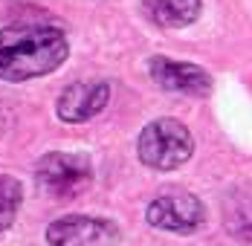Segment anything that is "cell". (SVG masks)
<instances>
[{
    "instance_id": "5b68a950",
    "label": "cell",
    "mask_w": 252,
    "mask_h": 246,
    "mask_svg": "<svg viewBox=\"0 0 252 246\" xmlns=\"http://www.w3.org/2000/svg\"><path fill=\"white\" fill-rule=\"evenodd\" d=\"M119 238L122 232L113 220L90 215H67L47 226L50 246H116Z\"/></svg>"
},
{
    "instance_id": "3957f363",
    "label": "cell",
    "mask_w": 252,
    "mask_h": 246,
    "mask_svg": "<svg viewBox=\"0 0 252 246\" xmlns=\"http://www.w3.org/2000/svg\"><path fill=\"white\" fill-rule=\"evenodd\" d=\"M38 185L55 200H70L81 194L93 183V162L87 154H67V151H52L38 159L35 165Z\"/></svg>"
},
{
    "instance_id": "ba28073f",
    "label": "cell",
    "mask_w": 252,
    "mask_h": 246,
    "mask_svg": "<svg viewBox=\"0 0 252 246\" xmlns=\"http://www.w3.org/2000/svg\"><path fill=\"white\" fill-rule=\"evenodd\" d=\"M223 226L232 238L252 244V185H235L223 197Z\"/></svg>"
},
{
    "instance_id": "6da1fadb",
    "label": "cell",
    "mask_w": 252,
    "mask_h": 246,
    "mask_svg": "<svg viewBox=\"0 0 252 246\" xmlns=\"http://www.w3.org/2000/svg\"><path fill=\"white\" fill-rule=\"evenodd\" d=\"M70 55L67 35L58 26H6L0 29V78L29 81L55 73Z\"/></svg>"
},
{
    "instance_id": "52a82bcc",
    "label": "cell",
    "mask_w": 252,
    "mask_h": 246,
    "mask_svg": "<svg viewBox=\"0 0 252 246\" xmlns=\"http://www.w3.org/2000/svg\"><path fill=\"white\" fill-rule=\"evenodd\" d=\"M148 73L162 90H171V93L206 96L212 90V75L197 64H189V61H174V58H165V55H154L148 61Z\"/></svg>"
},
{
    "instance_id": "7a4b0ae2",
    "label": "cell",
    "mask_w": 252,
    "mask_h": 246,
    "mask_svg": "<svg viewBox=\"0 0 252 246\" xmlns=\"http://www.w3.org/2000/svg\"><path fill=\"white\" fill-rule=\"evenodd\" d=\"M136 154L142 165H148L154 171H174L191 159L194 139L189 127L177 119H154L151 124L142 127L136 139Z\"/></svg>"
},
{
    "instance_id": "8992f818",
    "label": "cell",
    "mask_w": 252,
    "mask_h": 246,
    "mask_svg": "<svg viewBox=\"0 0 252 246\" xmlns=\"http://www.w3.org/2000/svg\"><path fill=\"white\" fill-rule=\"evenodd\" d=\"M110 101V84L107 81H76L70 87L61 90V96L55 101V113L61 122H90L93 116H99Z\"/></svg>"
},
{
    "instance_id": "9c48e42d",
    "label": "cell",
    "mask_w": 252,
    "mask_h": 246,
    "mask_svg": "<svg viewBox=\"0 0 252 246\" xmlns=\"http://www.w3.org/2000/svg\"><path fill=\"white\" fill-rule=\"evenodd\" d=\"M203 0H142V12L162 29H183L200 18Z\"/></svg>"
},
{
    "instance_id": "30bf717a",
    "label": "cell",
    "mask_w": 252,
    "mask_h": 246,
    "mask_svg": "<svg viewBox=\"0 0 252 246\" xmlns=\"http://www.w3.org/2000/svg\"><path fill=\"white\" fill-rule=\"evenodd\" d=\"M21 203H24V185L15 177L0 174V232H6L15 223Z\"/></svg>"
},
{
    "instance_id": "277c9868",
    "label": "cell",
    "mask_w": 252,
    "mask_h": 246,
    "mask_svg": "<svg viewBox=\"0 0 252 246\" xmlns=\"http://www.w3.org/2000/svg\"><path fill=\"white\" fill-rule=\"evenodd\" d=\"M145 217L154 229L162 232H177V235H189L194 229H200L206 220V209H203L200 197L183 188H168L162 194H157L148 203Z\"/></svg>"
}]
</instances>
